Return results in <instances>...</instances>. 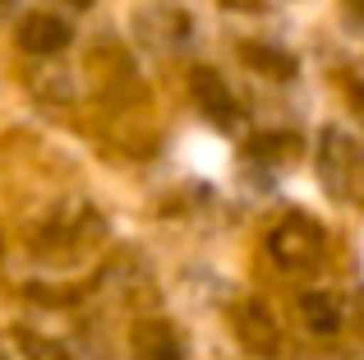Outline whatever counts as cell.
<instances>
[{"mask_svg": "<svg viewBox=\"0 0 364 360\" xmlns=\"http://www.w3.org/2000/svg\"><path fill=\"white\" fill-rule=\"evenodd\" d=\"M272 254L286 263V268H309V263L323 254V231L314 222H304V217H291V222L272 235Z\"/></svg>", "mask_w": 364, "mask_h": 360, "instance_id": "6da1fadb", "label": "cell"}, {"mask_svg": "<svg viewBox=\"0 0 364 360\" xmlns=\"http://www.w3.org/2000/svg\"><path fill=\"white\" fill-rule=\"evenodd\" d=\"M70 23L65 18H55V14H28L23 23H18V46L23 51H33V55H55V51H65L70 46Z\"/></svg>", "mask_w": 364, "mask_h": 360, "instance_id": "7a4b0ae2", "label": "cell"}, {"mask_svg": "<svg viewBox=\"0 0 364 360\" xmlns=\"http://www.w3.org/2000/svg\"><path fill=\"white\" fill-rule=\"evenodd\" d=\"M189 88H194L198 107L208 111V120H217L222 129H231L235 120H240V111H235V97L226 92V83L217 79V70H203V65H198L194 79H189Z\"/></svg>", "mask_w": 364, "mask_h": 360, "instance_id": "3957f363", "label": "cell"}, {"mask_svg": "<svg viewBox=\"0 0 364 360\" xmlns=\"http://www.w3.org/2000/svg\"><path fill=\"white\" fill-rule=\"evenodd\" d=\"M134 351H139V360H185V346L171 333V324H143L134 337Z\"/></svg>", "mask_w": 364, "mask_h": 360, "instance_id": "277c9868", "label": "cell"}, {"mask_svg": "<svg viewBox=\"0 0 364 360\" xmlns=\"http://www.w3.org/2000/svg\"><path fill=\"white\" fill-rule=\"evenodd\" d=\"M240 55L254 65V70H263L267 79H291L295 74V55L272 51V46H240Z\"/></svg>", "mask_w": 364, "mask_h": 360, "instance_id": "5b68a950", "label": "cell"}, {"mask_svg": "<svg viewBox=\"0 0 364 360\" xmlns=\"http://www.w3.org/2000/svg\"><path fill=\"white\" fill-rule=\"evenodd\" d=\"M300 309H304V319H309L314 333H337V324H341L337 300H328V296H304Z\"/></svg>", "mask_w": 364, "mask_h": 360, "instance_id": "8992f818", "label": "cell"}, {"mask_svg": "<svg viewBox=\"0 0 364 360\" xmlns=\"http://www.w3.org/2000/svg\"><path fill=\"white\" fill-rule=\"evenodd\" d=\"M14 5H18V0H0V18H5V14H9Z\"/></svg>", "mask_w": 364, "mask_h": 360, "instance_id": "52a82bcc", "label": "cell"}, {"mask_svg": "<svg viewBox=\"0 0 364 360\" xmlns=\"http://www.w3.org/2000/svg\"><path fill=\"white\" fill-rule=\"evenodd\" d=\"M360 328H364V291H360Z\"/></svg>", "mask_w": 364, "mask_h": 360, "instance_id": "ba28073f", "label": "cell"}, {"mask_svg": "<svg viewBox=\"0 0 364 360\" xmlns=\"http://www.w3.org/2000/svg\"><path fill=\"white\" fill-rule=\"evenodd\" d=\"M70 5H79V9H88V5H92V0H70Z\"/></svg>", "mask_w": 364, "mask_h": 360, "instance_id": "9c48e42d", "label": "cell"}, {"mask_svg": "<svg viewBox=\"0 0 364 360\" xmlns=\"http://www.w3.org/2000/svg\"><path fill=\"white\" fill-rule=\"evenodd\" d=\"M360 116H364V92H360Z\"/></svg>", "mask_w": 364, "mask_h": 360, "instance_id": "30bf717a", "label": "cell"}]
</instances>
